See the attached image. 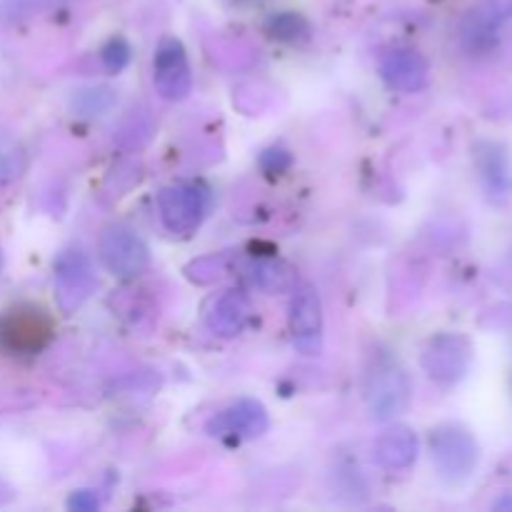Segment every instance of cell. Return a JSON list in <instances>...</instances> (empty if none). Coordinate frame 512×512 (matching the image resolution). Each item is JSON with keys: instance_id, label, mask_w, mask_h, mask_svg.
I'll return each instance as SVG.
<instances>
[{"instance_id": "obj_1", "label": "cell", "mask_w": 512, "mask_h": 512, "mask_svg": "<svg viewBox=\"0 0 512 512\" xmlns=\"http://www.w3.org/2000/svg\"><path fill=\"white\" fill-rule=\"evenodd\" d=\"M53 320L43 308L18 305L0 315V350L8 355H35L53 340Z\"/></svg>"}, {"instance_id": "obj_2", "label": "cell", "mask_w": 512, "mask_h": 512, "mask_svg": "<svg viewBox=\"0 0 512 512\" xmlns=\"http://www.w3.org/2000/svg\"><path fill=\"white\" fill-rule=\"evenodd\" d=\"M365 393H368V408L373 418L380 423H388L408 408L410 378L398 360L380 355L368 373Z\"/></svg>"}, {"instance_id": "obj_3", "label": "cell", "mask_w": 512, "mask_h": 512, "mask_svg": "<svg viewBox=\"0 0 512 512\" xmlns=\"http://www.w3.org/2000/svg\"><path fill=\"white\" fill-rule=\"evenodd\" d=\"M430 453L435 468L450 483H463L478 470L480 445L473 433L460 425H440L430 435Z\"/></svg>"}, {"instance_id": "obj_4", "label": "cell", "mask_w": 512, "mask_h": 512, "mask_svg": "<svg viewBox=\"0 0 512 512\" xmlns=\"http://www.w3.org/2000/svg\"><path fill=\"white\" fill-rule=\"evenodd\" d=\"M95 288H98V275H95L88 255L78 248L60 253L53 268V290L58 308L65 315L75 313V310L88 303Z\"/></svg>"}, {"instance_id": "obj_5", "label": "cell", "mask_w": 512, "mask_h": 512, "mask_svg": "<svg viewBox=\"0 0 512 512\" xmlns=\"http://www.w3.org/2000/svg\"><path fill=\"white\" fill-rule=\"evenodd\" d=\"M208 205V190L198 183L168 185L158 195V210L165 230L180 235V238L200 228L205 213H208Z\"/></svg>"}, {"instance_id": "obj_6", "label": "cell", "mask_w": 512, "mask_h": 512, "mask_svg": "<svg viewBox=\"0 0 512 512\" xmlns=\"http://www.w3.org/2000/svg\"><path fill=\"white\" fill-rule=\"evenodd\" d=\"M98 250L105 268L123 280L138 278V275L145 273V268L150 265L148 245H145L143 240H140V235L135 233V230H130L128 225H108V228L100 233Z\"/></svg>"}, {"instance_id": "obj_7", "label": "cell", "mask_w": 512, "mask_h": 512, "mask_svg": "<svg viewBox=\"0 0 512 512\" xmlns=\"http://www.w3.org/2000/svg\"><path fill=\"white\" fill-rule=\"evenodd\" d=\"M423 370L438 383H458L468 375L473 363V343L460 333H440L425 345Z\"/></svg>"}, {"instance_id": "obj_8", "label": "cell", "mask_w": 512, "mask_h": 512, "mask_svg": "<svg viewBox=\"0 0 512 512\" xmlns=\"http://www.w3.org/2000/svg\"><path fill=\"white\" fill-rule=\"evenodd\" d=\"M290 333L298 353L318 355L323 350V300L318 288L303 283L290 300Z\"/></svg>"}, {"instance_id": "obj_9", "label": "cell", "mask_w": 512, "mask_h": 512, "mask_svg": "<svg viewBox=\"0 0 512 512\" xmlns=\"http://www.w3.org/2000/svg\"><path fill=\"white\" fill-rule=\"evenodd\" d=\"M153 85L158 95L170 103L188 98L193 88V73H190L188 55L178 38H163L153 58Z\"/></svg>"}, {"instance_id": "obj_10", "label": "cell", "mask_w": 512, "mask_h": 512, "mask_svg": "<svg viewBox=\"0 0 512 512\" xmlns=\"http://www.w3.org/2000/svg\"><path fill=\"white\" fill-rule=\"evenodd\" d=\"M270 428L268 410L258 400L243 398L233 403L230 408L220 410L218 415L208 420L205 433L213 438H238V440H253L260 438L265 430Z\"/></svg>"}, {"instance_id": "obj_11", "label": "cell", "mask_w": 512, "mask_h": 512, "mask_svg": "<svg viewBox=\"0 0 512 512\" xmlns=\"http://www.w3.org/2000/svg\"><path fill=\"white\" fill-rule=\"evenodd\" d=\"M512 18V0H483L463 20V45L473 55L490 53L498 43V30Z\"/></svg>"}, {"instance_id": "obj_12", "label": "cell", "mask_w": 512, "mask_h": 512, "mask_svg": "<svg viewBox=\"0 0 512 512\" xmlns=\"http://www.w3.org/2000/svg\"><path fill=\"white\" fill-rule=\"evenodd\" d=\"M473 160L490 198H508L512 193V160L508 148L495 140H480L473 148Z\"/></svg>"}, {"instance_id": "obj_13", "label": "cell", "mask_w": 512, "mask_h": 512, "mask_svg": "<svg viewBox=\"0 0 512 512\" xmlns=\"http://www.w3.org/2000/svg\"><path fill=\"white\" fill-rule=\"evenodd\" d=\"M253 315V303L243 290H225L205 310V325L218 338H235L245 330Z\"/></svg>"}, {"instance_id": "obj_14", "label": "cell", "mask_w": 512, "mask_h": 512, "mask_svg": "<svg viewBox=\"0 0 512 512\" xmlns=\"http://www.w3.org/2000/svg\"><path fill=\"white\" fill-rule=\"evenodd\" d=\"M428 60L410 48L390 50L380 63V75L385 83L400 93H418L428 85Z\"/></svg>"}, {"instance_id": "obj_15", "label": "cell", "mask_w": 512, "mask_h": 512, "mask_svg": "<svg viewBox=\"0 0 512 512\" xmlns=\"http://www.w3.org/2000/svg\"><path fill=\"white\" fill-rule=\"evenodd\" d=\"M375 460L385 470H408L418 460V438L405 425L388 428L375 443Z\"/></svg>"}, {"instance_id": "obj_16", "label": "cell", "mask_w": 512, "mask_h": 512, "mask_svg": "<svg viewBox=\"0 0 512 512\" xmlns=\"http://www.w3.org/2000/svg\"><path fill=\"white\" fill-rule=\"evenodd\" d=\"M243 278L263 293H285V290L295 288L293 268L275 258L248 260L243 265Z\"/></svg>"}, {"instance_id": "obj_17", "label": "cell", "mask_w": 512, "mask_h": 512, "mask_svg": "<svg viewBox=\"0 0 512 512\" xmlns=\"http://www.w3.org/2000/svg\"><path fill=\"white\" fill-rule=\"evenodd\" d=\"M28 168L25 148L8 133H0V185H10L23 178Z\"/></svg>"}, {"instance_id": "obj_18", "label": "cell", "mask_w": 512, "mask_h": 512, "mask_svg": "<svg viewBox=\"0 0 512 512\" xmlns=\"http://www.w3.org/2000/svg\"><path fill=\"white\" fill-rule=\"evenodd\" d=\"M268 33L275 40H283V43H300V40H305L310 35V25L303 15L280 13L268 20Z\"/></svg>"}, {"instance_id": "obj_19", "label": "cell", "mask_w": 512, "mask_h": 512, "mask_svg": "<svg viewBox=\"0 0 512 512\" xmlns=\"http://www.w3.org/2000/svg\"><path fill=\"white\" fill-rule=\"evenodd\" d=\"M100 60L108 73H120L130 63V45L125 43V38H110L100 50Z\"/></svg>"}, {"instance_id": "obj_20", "label": "cell", "mask_w": 512, "mask_h": 512, "mask_svg": "<svg viewBox=\"0 0 512 512\" xmlns=\"http://www.w3.org/2000/svg\"><path fill=\"white\" fill-rule=\"evenodd\" d=\"M260 165H263V170H268V173H283L290 165V153L283 148H270L265 150L263 158H260Z\"/></svg>"}, {"instance_id": "obj_21", "label": "cell", "mask_w": 512, "mask_h": 512, "mask_svg": "<svg viewBox=\"0 0 512 512\" xmlns=\"http://www.w3.org/2000/svg\"><path fill=\"white\" fill-rule=\"evenodd\" d=\"M98 505V495L90 493V490H78V493L68 500V508L75 512H93L98 510Z\"/></svg>"}, {"instance_id": "obj_22", "label": "cell", "mask_w": 512, "mask_h": 512, "mask_svg": "<svg viewBox=\"0 0 512 512\" xmlns=\"http://www.w3.org/2000/svg\"><path fill=\"white\" fill-rule=\"evenodd\" d=\"M495 510H505V512H512V495H503V498L495 503Z\"/></svg>"}, {"instance_id": "obj_23", "label": "cell", "mask_w": 512, "mask_h": 512, "mask_svg": "<svg viewBox=\"0 0 512 512\" xmlns=\"http://www.w3.org/2000/svg\"><path fill=\"white\" fill-rule=\"evenodd\" d=\"M3 265H5V260H3V250H0V275H3Z\"/></svg>"}]
</instances>
